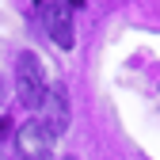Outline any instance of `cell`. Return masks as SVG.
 I'll return each mask as SVG.
<instances>
[{
    "label": "cell",
    "mask_w": 160,
    "mask_h": 160,
    "mask_svg": "<svg viewBox=\"0 0 160 160\" xmlns=\"http://www.w3.org/2000/svg\"><path fill=\"white\" fill-rule=\"evenodd\" d=\"M42 23H46V34L53 38V46L61 50H72V8L53 0V4L42 8Z\"/></svg>",
    "instance_id": "277c9868"
},
{
    "label": "cell",
    "mask_w": 160,
    "mask_h": 160,
    "mask_svg": "<svg viewBox=\"0 0 160 160\" xmlns=\"http://www.w3.org/2000/svg\"><path fill=\"white\" fill-rule=\"evenodd\" d=\"M42 122L50 126V133L53 137H61L65 130H69V88L65 84H53V88H46V99H42Z\"/></svg>",
    "instance_id": "3957f363"
},
{
    "label": "cell",
    "mask_w": 160,
    "mask_h": 160,
    "mask_svg": "<svg viewBox=\"0 0 160 160\" xmlns=\"http://www.w3.org/2000/svg\"><path fill=\"white\" fill-rule=\"evenodd\" d=\"M15 88H19L23 107H31V111L42 107V99H46V69L31 50H23L15 57Z\"/></svg>",
    "instance_id": "6da1fadb"
},
{
    "label": "cell",
    "mask_w": 160,
    "mask_h": 160,
    "mask_svg": "<svg viewBox=\"0 0 160 160\" xmlns=\"http://www.w3.org/2000/svg\"><path fill=\"white\" fill-rule=\"evenodd\" d=\"M53 145H57V137L50 133L42 118H31L15 130V160H50Z\"/></svg>",
    "instance_id": "7a4b0ae2"
},
{
    "label": "cell",
    "mask_w": 160,
    "mask_h": 160,
    "mask_svg": "<svg viewBox=\"0 0 160 160\" xmlns=\"http://www.w3.org/2000/svg\"><path fill=\"white\" fill-rule=\"evenodd\" d=\"M76 4H84V0H76Z\"/></svg>",
    "instance_id": "52a82bcc"
},
{
    "label": "cell",
    "mask_w": 160,
    "mask_h": 160,
    "mask_svg": "<svg viewBox=\"0 0 160 160\" xmlns=\"http://www.w3.org/2000/svg\"><path fill=\"white\" fill-rule=\"evenodd\" d=\"M12 130V118H0V141H4V133Z\"/></svg>",
    "instance_id": "5b68a950"
},
{
    "label": "cell",
    "mask_w": 160,
    "mask_h": 160,
    "mask_svg": "<svg viewBox=\"0 0 160 160\" xmlns=\"http://www.w3.org/2000/svg\"><path fill=\"white\" fill-rule=\"evenodd\" d=\"M61 160H76V156H61Z\"/></svg>",
    "instance_id": "8992f818"
}]
</instances>
